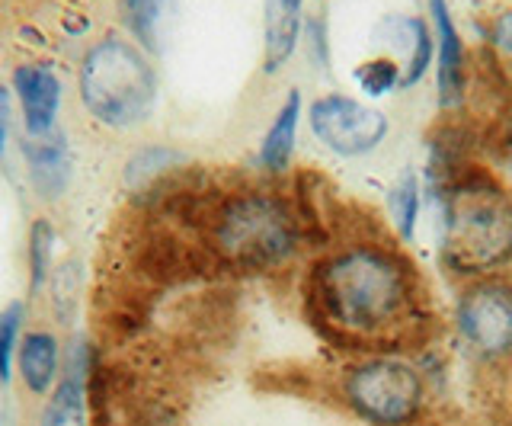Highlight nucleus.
I'll return each mask as SVG.
<instances>
[{
	"label": "nucleus",
	"instance_id": "20",
	"mask_svg": "<svg viewBox=\"0 0 512 426\" xmlns=\"http://www.w3.org/2000/svg\"><path fill=\"white\" fill-rule=\"evenodd\" d=\"M26 334V305L10 302L0 308V388H10L16 378V353Z\"/></svg>",
	"mask_w": 512,
	"mask_h": 426
},
{
	"label": "nucleus",
	"instance_id": "10",
	"mask_svg": "<svg viewBox=\"0 0 512 426\" xmlns=\"http://www.w3.org/2000/svg\"><path fill=\"white\" fill-rule=\"evenodd\" d=\"M13 97L20 103L29 138H45L55 132L61 113V81L45 65H20L13 71Z\"/></svg>",
	"mask_w": 512,
	"mask_h": 426
},
{
	"label": "nucleus",
	"instance_id": "8",
	"mask_svg": "<svg viewBox=\"0 0 512 426\" xmlns=\"http://www.w3.org/2000/svg\"><path fill=\"white\" fill-rule=\"evenodd\" d=\"M90 378H93V353L87 343H74L64 359V372L55 391L42 404L36 426H90Z\"/></svg>",
	"mask_w": 512,
	"mask_h": 426
},
{
	"label": "nucleus",
	"instance_id": "15",
	"mask_svg": "<svg viewBox=\"0 0 512 426\" xmlns=\"http://www.w3.org/2000/svg\"><path fill=\"white\" fill-rule=\"evenodd\" d=\"M484 74L493 81V87L512 97V4L500 7L484 23Z\"/></svg>",
	"mask_w": 512,
	"mask_h": 426
},
{
	"label": "nucleus",
	"instance_id": "11",
	"mask_svg": "<svg viewBox=\"0 0 512 426\" xmlns=\"http://www.w3.org/2000/svg\"><path fill=\"white\" fill-rule=\"evenodd\" d=\"M64 372V350L55 330L32 327L20 340L16 353V378L32 398H48Z\"/></svg>",
	"mask_w": 512,
	"mask_h": 426
},
{
	"label": "nucleus",
	"instance_id": "21",
	"mask_svg": "<svg viewBox=\"0 0 512 426\" xmlns=\"http://www.w3.org/2000/svg\"><path fill=\"white\" fill-rule=\"evenodd\" d=\"M180 161H183V157L176 151H170V148H144L125 167L128 186H132V189H154L157 183H164L170 177L173 167Z\"/></svg>",
	"mask_w": 512,
	"mask_h": 426
},
{
	"label": "nucleus",
	"instance_id": "3",
	"mask_svg": "<svg viewBox=\"0 0 512 426\" xmlns=\"http://www.w3.org/2000/svg\"><path fill=\"white\" fill-rule=\"evenodd\" d=\"M426 196L439 209V257L455 279L506 273L512 266V189L477 157L429 161Z\"/></svg>",
	"mask_w": 512,
	"mask_h": 426
},
{
	"label": "nucleus",
	"instance_id": "1",
	"mask_svg": "<svg viewBox=\"0 0 512 426\" xmlns=\"http://www.w3.org/2000/svg\"><path fill=\"white\" fill-rule=\"evenodd\" d=\"M304 308L352 356L413 350L429 334V292L416 263L381 225L340 231L304 276Z\"/></svg>",
	"mask_w": 512,
	"mask_h": 426
},
{
	"label": "nucleus",
	"instance_id": "12",
	"mask_svg": "<svg viewBox=\"0 0 512 426\" xmlns=\"http://www.w3.org/2000/svg\"><path fill=\"white\" fill-rule=\"evenodd\" d=\"M304 0H266L263 7V71L276 74L295 55Z\"/></svg>",
	"mask_w": 512,
	"mask_h": 426
},
{
	"label": "nucleus",
	"instance_id": "23",
	"mask_svg": "<svg viewBox=\"0 0 512 426\" xmlns=\"http://www.w3.org/2000/svg\"><path fill=\"white\" fill-rule=\"evenodd\" d=\"M356 84L365 97H388L391 90L400 87V65L394 58H368L356 71Z\"/></svg>",
	"mask_w": 512,
	"mask_h": 426
},
{
	"label": "nucleus",
	"instance_id": "16",
	"mask_svg": "<svg viewBox=\"0 0 512 426\" xmlns=\"http://www.w3.org/2000/svg\"><path fill=\"white\" fill-rule=\"evenodd\" d=\"M423 193L426 186L413 167L400 173L388 189V215H391L394 238L400 244H413L416 238V225H420V212H423Z\"/></svg>",
	"mask_w": 512,
	"mask_h": 426
},
{
	"label": "nucleus",
	"instance_id": "7",
	"mask_svg": "<svg viewBox=\"0 0 512 426\" xmlns=\"http://www.w3.org/2000/svg\"><path fill=\"white\" fill-rule=\"evenodd\" d=\"M314 138L336 157H365L384 145L391 122L381 109L346 93H324L308 109Z\"/></svg>",
	"mask_w": 512,
	"mask_h": 426
},
{
	"label": "nucleus",
	"instance_id": "22",
	"mask_svg": "<svg viewBox=\"0 0 512 426\" xmlns=\"http://www.w3.org/2000/svg\"><path fill=\"white\" fill-rule=\"evenodd\" d=\"M480 141H484L493 161L512 173V97H503L500 113L487 122V129L480 132Z\"/></svg>",
	"mask_w": 512,
	"mask_h": 426
},
{
	"label": "nucleus",
	"instance_id": "9",
	"mask_svg": "<svg viewBox=\"0 0 512 426\" xmlns=\"http://www.w3.org/2000/svg\"><path fill=\"white\" fill-rule=\"evenodd\" d=\"M429 26L436 39V87L439 106L458 109L468 93V55H464L461 33L452 20L448 0H429Z\"/></svg>",
	"mask_w": 512,
	"mask_h": 426
},
{
	"label": "nucleus",
	"instance_id": "19",
	"mask_svg": "<svg viewBox=\"0 0 512 426\" xmlns=\"http://www.w3.org/2000/svg\"><path fill=\"white\" fill-rule=\"evenodd\" d=\"M55 228L48 218H36L29 225V298H36L48 276H52V263H55Z\"/></svg>",
	"mask_w": 512,
	"mask_h": 426
},
{
	"label": "nucleus",
	"instance_id": "13",
	"mask_svg": "<svg viewBox=\"0 0 512 426\" xmlns=\"http://www.w3.org/2000/svg\"><path fill=\"white\" fill-rule=\"evenodd\" d=\"M301 93L288 90V97L282 100L279 113L272 116L269 129L260 141V167L269 177H282L288 173L295 161V145H298V122H301Z\"/></svg>",
	"mask_w": 512,
	"mask_h": 426
},
{
	"label": "nucleus",
	"instance_id": "2",
	"mask_svg": "<svg viewBox=\"0 0 512 426\" xmlns=\"http://www.w3.org/2000/svg\"><path fill=\"white\" fill-rule=\"evenodd\" d=\"M180 225L196 231L202 254L215 270L279 273L314 244V231L298 196L240 183L231 189H176L164 196Z\"/></svg>",
	"mask_w": 512,
	"mask_h": 426
},
{
	"label": "nucleus",
	"instance_id": "5",
	"mask_svg": "<svg viewBox=\"0 0 512 426\" xmlns=\"http://www.w3.org/2000/svg\"><path fill=\"white\" fill-rule=\"evenodd\" d=\"M80 100L109 129L141 125L157 106V74L135 42L106 36L80 65Z\"/></svg>",
	"mask_w": 512,
	"mask_h": 426
},
{
	"label": "nucleus",
	"instance_id": "25",
	"mask_svg": "<svg viewBox=\"0 0 512 426\" xmlns=\"http://www.w3.org/2000/svg\"><path fill=\"white\" fill-rule=\"evenodd\" d=\"M7 135H10V97H7V90L0 87V157L7 151Z\"/></svg>",
	"mask_w": 512,
	"mask_h": 426
},
{
	"label": "nucleus",
	"instance_id": "17",
	"mask_svg": "<svg viewBox=\"0 0 512 426\" xmlns=\"http://www.w3.org/2000/svg\"><path fill=\"white\" fill-rule=\"evenodd\" d=\"M173 17V0H122V20L141 52L164 45V26Z\"/></svg>",
	"mask_w": 512,
	"mask_h": 426
},
{
	"label": "nucleus",
	"instance_id": "4",
	"mask_svg": "<svg viewBox=\"0 0 512 426\" xmlns=\"http://www.w3.org/2000/svg\"><path fill=\"white\" fill-rule=\"evenodd\" d=\"M340 398L365 426H420L429 407V372L407 350L359 353L340 372Z\"/></svg>",
	"mask_w": 512,
	"mask_h": 426
},
{
	"label": "nucleus",
	"instance_id": "6",
	"mask_svg": "<svg viewBox=\"0 0 512 426\" xmlns=\"http://www.w3.org/2000/svg\"><path fill=\"white\" fill-rule=\"evenodd\" d=\"M452 330L464 353L480 366H506L512 359V276H480L464 282Z\"/></svg>",
	"mask_w": 512,
	"mask_h": 426
},
{
	"label": "nucleus",
	"instance_id": "24",
	"mask_svg": "<svg viewBox=\"0 0 512 426\" xmlns=\"http://www.w3.org/2000/svg\"><path fill=\"white\" fill-rule=\"evenodd\" d=\"M320 29H327V20H320V17H317V20L311 23V39H314V42H311V49H314V55H317L320 65L327 68V65H330V52H327V33L320 36Z\"/></svg>",
	"mask_w": 512,
	"mask_h": 426
},
{
	"label": "nucleus",
	"instance_id": "14",
	"mask_svg": "<svg viewBox=\"0 0 512 426\" xmlns=\"http://www.w3.org/2000/svg\"><path fill=\"white\" fill-rule=\"evenodd\" d=\"M26 164L29 183L42 199H58L64 193V186L71 180V154L55 132L26 141Z\"/></svg>",
	"mask_w": 512,
	"mask_h": 426
},
{
	"label": "nucleus",
	"instance_id": "18",
	"mask_svg": "<svg viewBox=\"0 0 512 426\" xmlns=\"http://www.w3.org/2000/svg\"><path fill=\"white\" fill-rule=\"evenodd\" d=\"M407 61L400 65V87H413L420 84L429 61L436 55V39H432V26L423 17H407Z\"/></svg>",
	"mask_w": 512,
	"mask_h": 426
}]
</instances>
